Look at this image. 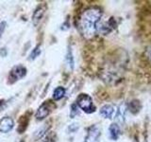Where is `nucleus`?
<instances>
[{
    "label": "nucleus",
    "mask_w": 151,
    "mask_h": 142,
    "mask_svg": "<svg viewBox=\"0 0 151 142\" xmlns=\"http://www.w3.org/2000/svg\"><path fill=\"white\" fill-rule=\"evenodd\" d=\"M101 15V9L97 7L89 8L80 14L78 19V28L85 39H92L96 34Z\"/></svg>",
    "instance_id": "1"
},
{
    "label": "nucleus",
    "mask_w": 151,
    "mask_h": 142,
    "mask_svg": "<svg viewBox=\"0 0 151 142\" xmlns=\"http://www.w3.org/2000/svg\"><path fill=\"white\" fill-rule=\"evenodd\" d=\"M77 105L85 113L91 114L96 111V106L93 105L92 98L87 94H80L77 99Z\"/></svg>",
    "instance_id": "2"
},
{
    "label": "nucleus",
    "mask_w": 151,
    "mask_h": 142,
    "mask_svg": "<svg viewBox=\"0 0 151 142\" xmlns=\"http://www.w3.org/2000/svg\"><path fill=\"white\" fill-rule=\"evenodd\" d=\"M55 108V104L51 101H45L42 104L37 110L36 113V118L38 120H42L45 118L47 116H49V114L52 112V110Z\"/></svg>",
    "instance_id": "3"
},
{
    "label": "nucleus",
    "mask_w": 151,
    "mask_h": 142,
    "mask_svg": "<svg viewBox=\"0 0 151 142\" xmlns=\"http://www.w3.org/2000/svg\"><path fill=\"white\" fill-rule=\"evenodd\" d=\"M27 74V68L23 65H16L12 69L9 73V79L13 80H17L24 78Z\"/></svg>",
    "instance_id": "4"
},
{
    "label": "nucleus",
    "mask_w": 151,
    "mask_h": 142,
    "mask_svg": "<svg viewBox=\"0 0 151 142\" xmlns=\"http://www.w3.org/2000/svg\"><path fill=\"white\" fill-rule=\"evenodd\" d=\"M14 126L13 120L9 117H5L0 120V132L9 133Z\"/></svg>",
    "instance_id": "5"
},
{
    "label": "nucleus",
    "mask_w": 151,
    "mask_h": 142,
    "mask_svg": "<svg viewBox=\"0 0 151 142\" xmlns=\"http://www.w3.org/2000/svg\"><path fill=\"white\" fill-rule=\"evenodd\" d=\"M100 135V130L96 125L92 126L88 131V135L85 138V142H96Z\"/></svg>",
    "instance_id": "6"
},
{
    "label": "nucleus",
    "mask_w": 151,
    "mask_h": 142,
    "mask_svg": "<svg viewBox=\"0 0 151 142\" xmlns=\"http://www.w3.org/2000/svg\"><path fill=\"white\" fill-rule=\"evenodd\" d=\"M115 114V110H114V107L112 105H110V104H107V105H104L103 107H101L100 109V115L102 117H104L105 118H111L113 117Z\"/></svg>",
    "instance_id": "7"
},
{
    "label": "nucleus",
    "mask_w": 151,
    "mask_h": 142,
    "mask_svg": "<svg viewBox=\"0 0 151 142\" xmlns=\"http://www.w3.org/2000/svg\"><path fill=\"white\" fill-rule=\"evenodd\" d=\"M109 133H110V137L112 140H117L120 136V127L116 123H112V124L109 127Z\"/></svg>",
    "instance_id": "8"
},
{
    "label": "nucleus",
    "mask_w": 151,
    "mask_h": 142,
    "mask_svg": "<svg viewBox=\"0 0 151 142\" xmlns=\"http://www.w3.org/2000/svg\"><path fill=\"white\" fill-rule=\"evenodd\" d=\"M45 8H42V6H39L35 9L34 13H33V17H32V21L34 25H37V23L42 19V15H44V13H45Z\"/></svg>",
    "instance_id": "9"
},
{
    "label": "nucleus",
    "mask_w": 151,
    "mask_h": 142,
    "mask_svg": "<svg viewBox=\"0 0 151 142\" xmlns=\"http://www.w3.org/2000/svg\"><path fill=\"white\" fill-rule=\"evenodd\" d=\"M64 95H65V88L63 86H58L53 91V99L55 101H59V99L64 97Z\"/></svg>",
    "instance_id": "10"
},
{
    "label": "nucleus",
    "mask_w": 151,
    "mask_h": 142,
    "mask_svg": "<svg viewBox=\"0 0 151 142\" xmlns=\"http://www.w3.org/2000/svg\"><path fill=\"white\" fill-rule=\"evenodd\" d=\"M129 109L130 110L131 113L137 114V113H138L141 110V103H140V101H137V99H134V101H132L129 104Z\"/></svg>",
    "instance_id": "11"
},
{
    "label": "nucleus",
    "mask_w": 151,
    "mask_h": 142,
    "mask_svg": "<svg viewBox=\"0 0 151 142\" xmlns=\"http://www.w3.org/2000/svg\"><path fill=\"white\" fill-rule=\"evenodd\" d=\"M125 112H126V106L125 104H121L118 108V111H117V114H116V117H117V120L123 123L124 122V120H125Z\"/></svg>",
    "instance_id": "12"
},
{
    "label": "nucleus",
    "mask_w": 151,
    "mask_h": 142,
    "mask_svg": "<svg viewBox=\"0 0 151 142\" xmlns=\"http://www.w3.org/2000/svg\"><path fill=\"white\" fill-rule=\"evenodd\" d=\"M27 123H28V120L27 117H22L19 120V126H18V132L22 134V133L27 129Z\"/></svg>",
    "instance_id": "13"
},
{
    "label": "nucleus",
    "mask_w": 151,
    "mask_h": 142,
    "mask_svg": "<svg viewBox=\"0 0 151 142\" xmlns=\"http://www.w3.org/2000/svg\"><path fill=\"white\" fill-rule=\"evenodd\" d=\"M41 52H42L41 46H37L34 49H32V51H31V53H30V55H29V58H28V60H29V61L35 60V59L37 58V57H39V56H40Z\"/></svg>",
    "instance_id": "14"
},
{
    "label": "nucleus",
    "mask_w": 151,
    "mask_h": 142,
    "mask_svg": "<svg viewBox=\"0 0 151 142\" xmlns=\"http://www.w3.org/2000/svg\"><path fill=\"white\" fill-rule=\"evenodd\" d=\"M46 131H47V126H42V127H41L40 129H38V130L35 132L34 137H35L36 139L41 138V137L46 133Z\"/></svg>",
    "instance_id": "15"
},
{
    "label": "nucleus",
    "mask_w": 151,
    "mask_h": 142,
    "mask_svg": "<svg viewBox=\"0 0 151 142\" xmlns=\"http://www.w3.org/2000/svg\"><path fill=\"white\" fill-rule=\"evenodd\" d=\"M66 62H67L68 65L70 66V68L72 69L74 67V59H73V55H72V52L69 49L67 54H66Z\"/></svg>",
    "instance_id": "16"
},
{
    "label": "nucleus",
    "mask_w": 151,
    "mask_h": 142,
    "mask_svg": "<svg viewBox=\"0 0 151 142\" xmlns=\"http://www.w3.org/2000/svg\"><path fill=\"white\" fill-rule=\"evenodd\" d=\"M78 105H77V103H75L73 104L72 106H71V113H70V116L71 117H75L76 115H78Z\"/></svg>",
    "instance_id": "17"
},
{
    "label": "nucleus",
    "mask_w": 151,
    "mask_h": 142,
    "mask_svg": "<svg viewBox=\"0 0 151 142\" xmlns=\"http://www.w3.org/2000/svg\"><path fill=\"white\" fill-rule=\"evenodd\" d=\"M6 26H7L6 22H2L1 24H0V36H1L4 33L5 28H6Z\"/></svg>",
    "instance_id": "18"
},
{
    "label": "nucleus",
    "mask_w": 151,
    "mask_h": 142,
    "mask_svg": "<svg viewBox=\"0 0 151 142\" xmlns=\"http://www.w3.org/2000/svg\"><path fill=\"white\" fill-rule=\"evenodd\" d=\"M147 55H148V58L151 62V47H149V49H147Z\"/></svg>",
    "instance_id": "19"
}]
</instances>
